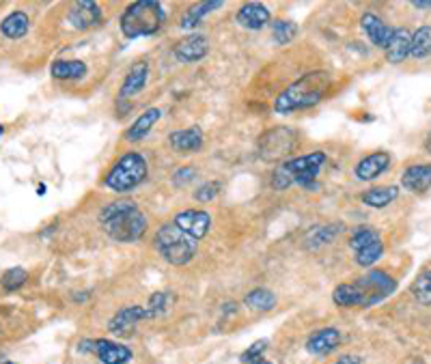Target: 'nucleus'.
<instances>
[{
    "mask_svg": "<svg viewBox=\"0 0 431 364\" xmlns=\"http://www.w3.org/2000/svg\"><path fill=\"white\" fill-rule=\"evenodd\" d=\"M377 241H382L380 231L373 228V226L360 224V226H356V228L352 231V235H350V248H352L354 253H360V251H365V248L377 244Z\"/></svg>",
    "mask_w": 431,
    "mask_h": 364,
    "instance_id": "28",
    "label": "nucleus"
},
{
    "mask_svg": "<svg viewBox=\"0 0 431 364\" xmlns=\"http://www.w3.org/2000/svg\"><path fill=\"white\" fill-rule=\"evenodd\" d=\"M399 198V186H382V188H371L360 194V203L371 207V209H384L390 203Z\"/></svg>",
    "mask_w": 431,
    "mask_h": 364,
    "instance_id": "26",
    "label": "nucleus"
},
{
    "mask_svg": "<svg viewBox=\"0 0 431 364\" xmlns=\"http://www.w3.org/2000/svg\"><path fill=\"white\" fill-rule=\"evenodd\" d=\"M390 164H392V158L388 151H375V153H369L362 160H358V164L354 166V175L358 181H365V183L375 181L384 173H388Z\"/></svg>",
    "mask_w": 431,
    "mask_h": 364,
    "instance_id": "12",
    "label": "nucleus"
},
{
    "mask_svg": "<svg viewBox=\"0 0 431 364\" xmlns=\"http://www.w3.org/2000/svg\"><path fill=\"white\" fill-rule=\"evenodd\" d=\"M101 18H103L101 7H99V3H93V0H80V3H76L67 14V20L76 31H88V29L97 26L101 22Z\"/></svg>",
    "mask_w": 431,
    "mask_h": 364,
    "instance_id": "14",
    "label": "nucleus"
},
{
    "mask_svg": "<svg viewBox=\"0 0 431 364\" xmlns=\"http://www.w3.org/2000/svg\"><path fill=\"white\" fill-rule=\"evenodd\" d=\"M343 231H345V224H343V222H333V224L315 226V228L306 235V248H308V251L323 248L326 244H330V241H335Z\"/></svg>",
    "mask_w": 431,
    "mask_h": 364,
    "instance_id": "23",
    "label": "nucleus"
},
{
    "mask_svg": "<svg viewBox=\"0 0 431 364\" xmlns=\"http://www.w3.org/2000/svg\"><path fill=\"white\" fill-rule=\"evenodd\" d=\"M360 29L365 31V35H367V39L371 41V46L386 50V46H388V41H390V37H392V29H390L377 14L365 11L362 18H360Z\"/></svg>",
    "mask_w": 431,
    "mask_h": 364,
    "instance_id": "18",
    "label": "nucleus"
},
{
    "mask_svg": "<svg viewBox=\"0 0 431 364\" xmlns=\"http://www.w3.org/2000/svg\"><path fill=\"white\" fill-rule=\"evenodd\" d=\"M88 74V67L86 63L82 61H65V59H56L52 65H50V76L59 82H78L82 80L84 76Z\"/></svg>",
    "mask_w": 431,
    "mask_h": 364,
    "instance_id": "24",
    "label": "nucleus"
},
{
    "mask_svg": "<svg viewBox=\"0 0 431 364\" xmlns=\"http://www.w3.org/2000/svg\"><path fill=\"white\" fill-rule=\"evenodd\" d=\"M410 44H412V35L405 29H392V37L386 46V61L390 65H399L410 56Z\"/></svg>",
    "mask_w": 431,
    "mask_h": 364,
    "instance_id": "22",
    "label": "nucleus"
},
{
    "mask_svg": "<svg viewBox=\"0 0 431 364\" xmlns=\"http://www.w3.org/2000/svg\"><path fill=\"white\" fill-rule=\"evenodd\" d=\"M80 353H93L95 351V338H82L76 347Z\"/></svg>",
    "mask_w": 431,
    "mask_h": 364,
    "instance_id": "39",
    "label": "nucleus"
},
{
    "mask_svg": "<svg viewBox=\"0 0 431 364\" xmlns=\"http://www.w3.org/2000/svg\"><path fill=\"white\" fill-rule=\"evenodd\" d=\"M272 37L278 46H287L298 37V24L289 20H276L272 24Z\"/></svg>",
    "mask_w": 431,
    "mask_h": 364,
    "instance_id": "33",
    "label": "nucleus"
},
{
    "mask_svg": "<svg viewBox=\"0 0 431 364\" xmlns=\"http://www.w3.org/2000/svg\"><path fill=\"white\" fill-rule=\"evenodd\" d=\"M401 188L412 194H425L431 190V164H412L401 175Z\"/></svg>",
    "mask_w": 431,
    "mask_h": 364,
    "instance_id": "19",
    "label": "nucleus"
},
{
    "mask_svg": "<svg viewBox=\"0 0 431 364\" xmlns=\"http://www.w3.org/2000/svg\"><path fill=\"white\" fill-rule=\"evenodd\" d=\"M223 5H225L223 0H207V3H196V5H192V7L183 14V18H181V29H183V31H196L198 24H201L211 11L220 9Z\"/></svg>",
    "mask_w": 431,
    "mask_h": 364,
    "instance_id": "27",
    "label": "nucleus"
},
{
    "mask_svg": "<svg viewBox=\"0 0 431 364\" xmlns=\"http://www.w3.org/2000/svg\"><path fill=\"white\" fill-rule=\"evenodd\" d=\"M298 147V132L293 128L276 126L259 136L257 151L263 162H285Z\"/></svg>",
    "mask_w": 431,
    "mask_h": 364,
    "instance_id": "8",
    "label": "nucleus"
},
{
    "mask_svg": "<svg viewBox=\"0 0 431 364\" xmlns=\"http://www.w3.org/2000/svg\"><path fill=\"white\" fill-rule=\"evenodd\" d=\"M29 31H31V18L26 11H20V9L11 11L0 22V33L7 39H22L29 35Z\"/></svg>",
    "mask_w": 431,
    "mask_h": 364,
    "instance_id": "25",
    "label": "nucleus"
},
{
    "mask_svg": "<svg viewBox=\"0 0 431 364\" xmlns=\"http://www.w3.org/2000/svg\"><path fill=\"white\" fill-rule=\"evenodd\" d=\"M333 86V76L326 69L308 71L302 78L293 80L274 101V110L278 114H291L300 110H308L317 106L328 95Z\"/></svg>",
    "mask_w": 431,
    "mask_h": 364,
    "instance_id": "2",
    "label": "nucleus"
},
{
    "mask_svg": "<svg viewBox=\"0 0 431 364\" xmlns=\"http://www.w3.org/2000/svg\"><path fill=\"white\" fill-rule=\"evenodd\" d=\"M173 300H175V295L171 291H156V293H151V298H149L145 308L149 310L151 319H158V317H164L171 310Z\"/></svg>",
    "mask_w": 431,
    "mask_h": 364,
    "instance_id": "31",
    "label": "nucleus"
},
{
    "mask_svg": "<svg viewBox=\"0 0 431 364\" xmlns=\"http://www.w3.org/2000/svg\"><path fill=\"white\" fill-rule=\"evenodd\" d=\"M425 149L431 153V132H429V134H427V138H425Z\"/></svg>",
    "mask_w": 431,
    "mask_h": 364,
    "instance_id": "45",
    "label": "nucleus"
},
{
    "mask_svg": "<svg viewBox=\"0 0 431 364\" xmlns=\"http://www.w3.org/2000/svg\"><path fill=\"white\" fill-rule=\"evenodd\" d=\"M162 114H164L162 108H147L141 116H136L134 123L123 132V141L126 143H138L145 136H149V132L153 130V126L158 123Z\"/></svg>",
    "mask_w": 431,
    "mask_h": 364,
    "instance_id": "21",
    "label": "nucleus"
},
{
    "mask_svg": "<svg viewBox=\"0 0 431 364\" xmlns=\"http://www.w3.org/2000/svg\"><path fill=\"white\" fill-rule=\"evenodd\" d=\"M268 349V340H257V343H253L248 349H244L242 351V355H240V362L242 364H250V362H255V360H259V358H263V351Z\"/></svg>",
    "mask_w": 431,
    "mask_h": 364,
    "instance_id": "37",
    "label": "nucleus"
},
{
    "mask_svg": "<svg viewBox=\"0 0 431 364\" xmlns=\"http://www.w3.org/2000/svg\"><path fill=\"white\" fill-rule=\"evenodd\" d=\"M168 145L175 153L181 156H190V153H198L205 145V136L201 132V128L192 126L186 130H175L168 134Z\"/></svg>",
    "mask_w": 431,
    "mask_h": 364,
    "instance_id": "16",
    "label": "nucleus"
},
{
    "mask_svg": "<svg viewBox=\"0 0 431 364\" xmlns=\"http://www.w3.org/2000/svg\"><path fill=\"white\" fill-rule=\"evenodd\" d=\"M151 319L149 310L141 304H132V306H123L111 321H108V332H113L115 336H132L138 328L141 321Z\"/></svg>",
    "mask_w": 431,
    "mask_h": 364,
    "instance_id": "9",
    "label": "nucleus"
},
{
    "mask_svg": "<svg viewBox=\"0 0 431 364\" xmlns=\"http://www.w3.org/2000/svg\"><path fill=\"white\" fill-rule=\"evenodd\" d=\"M410 56L416 61H422L431 56V26L422 24L412 33V44H410Z\"/></svg>",
    "mask_w": 431,
    "mask_h": 364,
    "instance_id": "29",
    "label": "nucleus"
},
{
    "mask_svg": "<svg viewBox=\"0 0 431 364\" xmlns=\"http://www.w3.org/2000/svg\"><path fill=\"white\" fill-rule=\"evenodd\" d=\"M149 177V162L138 151L123 153L101 177V188L115 194H130L141 188Z\"/></svg>",
    "mask_w": 431,
    "mask_h": 364,
    "instance_id": "4",
    "label": "nucleus"
},
{
    "mask_svg": "<svg viewBox=\"0 0 431 364\" xmlns=\"http://www.w3.org/2000/svg\"><path fill=\"white\" fill-rule=\"evenodd\" d=\"M244 306L259 310V313H268L276 306V295H274V291H270L265 287H257L244 295Z\"/></svg>",
    "mask_w": 431,
    "mask_h": 364,
    "instance_id": "30",
    "label": "nucleus"
},
{
    "mask_svg": "<svg viewBox=\"0 0 431 364\" xmlns=\"http://www.w3.org/2000/svg\"><path fill=\"white\" fill-rule=\"evenodd\" d=\"M326 162H328V156L321 149L300 158H289L274 168L270 183L278 192L289 190L291 186H300L304 190H317V177Z\"/></svg>",
    "mask_w": 431,
    "mask_h": 364,
    "instance_id": "3",
    "label": "nucleus"
},
{
    "mask_svg": "<svg viewBox=\"0 0 431 364\" xmlns=\"http://www.w3.org/2000/svg\"><path fill=\"white\" fill-rule=\"evenodd\" d=\"M93 355H97V360L101 364H128L134 358V353L128 345L111 340V338H95Z\"/></svg>",
    "mask_w": 431,
    "mask_h": 364,
    "instance_id": "15",
    "label": "nucleus"
},
{
    "mask_svg": "<svg viewBox=\"0 0 431 364\" xmlns=\"http://www.w3.org/2000/svg\"><path fill=\"white\" fill-rule=\"evenodd\" d=\"M196 244L192 237H188L181 228H177L173 222L160 226L153 235V248L156 253L171 266H188L196 255Z\"/></svg>",
    "mask_w": 431,
    "mask_h": 364,
    "instance_id": "6",
    "label": "nucleus"
},
{
    "mask_svg": "<svg viewBox=\"0 0 431 364\" xmlns=\"http://www.w3.org/2000/svg\"><path fill=\"white\" fill-rule=\"evenodd\" d=\"M26 280H29V272L24 268H9L3 276H0V287L5 291H18L24 287Z\"/></svg>",
    "mask_w": 431,
    "mask_h": 364,
    "instance_id": "34",
    "label": "nucleus"
},
{
    "mask_svg": "<svg viewBox=\"0 0 431 364\" xmlns=\"http://www.w3.org/2000/svg\"><path fill=\"white\" fill-rule=\"evenodd\" d=\"M173 183L175 186H188L196 179V168L194 166H179L175 173H173Z\"/></svg>",
    "mask_w": 431,
    "mask_h": 364,
    "instance_id": "38",
    "label": "nucleus"
},
{
    "mask_svg": "<svg viewBox=\"0 0 431 364\" xmlns=\"http://www.w3.org/2000/svg\"><path fill=\"white\" fill-rule=\"evenodd\" d=\"M209 52V41L203 33H192L188 37H183L181 41H177L173 46V54L179 63L190 65V63H198L207 56Z\"/></svg>",
    "mask_w": 431,
    "mask_h": 364,
    "instance_id": "11",
    "label": "nucleus"
},
{
    "mask_svg": "<svg viewBox=\"0 0 431 364\" xmlns=\"http://www.w3.org/2000/svg\"><path fill=\"white\" fill-rule=\"evenodd\" d=\"M416 9H431V0H414L412 3Z\"/></svg>",
    "mask_w": 431,
    "mask_h": 364,
    "instance_id": "41",
    "label": "nucleus"
},
{
    "mask_svg": "<svg viewBox=\"0 0 431 364\" xmlns=\"http://www.w3.org/2000/svg\"><path fill=\"white\" fill-rule=\"evenodd\" d=\"M5 134V126H0V136H3Z\"/></svg>",
    "mask_w": 431,
    "mask_h": 364,
    "instance_id": "47",
    "label": "nucleus"
},
{
    "mask_svg": "<svg viewBox=\"0 0 431 364\" xmlns=\"http://www.w3.org/2000/svg\"><path fill=\"white\" fill-rule=\"evenodd\" d=\"M173 224L177 228H181L194 241H201L211 228V216L205 209H183V211L175 213Z\"/></svg>",
    "mask_w": 431,
    "mask_h": 364,
    "instance_id": "10",
    "label": "nucleus"
},
{
    "mask_svg": "<svg viewBox=\"0 0 431 364\" xmlns=\"http://www.w3.org/2000/svg\"><path fill=\"white\" fill-rule=\"evenodd\" d=\"M335 364H362V360H360L358 355H350V353H345V355H339V358L335 360Z\"/></svg>",
    "mask_w": 431,
    "mask_h": 364,
    "instance_id": "40",
    "label": "nucleus"
},
{
    "mask_svg": "<svg viewBox=\"0 0 431 364\" xmlns=\"http://www.w3.org/2000/svg\"><path fill=\"white\" fill-rule=\"evenodd\" d=\"M149 74H151L149 61L138 59V61H136V63L130 67V71L126 74V78H123V84H121V89H119L117 99L130 101L134 95H138V93H141V91L147 86V82H149Z\"/></svg>",
    "mask_w": 431,
    "mask_h": 364,
    "instance_id": "13",
    "label": "nucleus"
},
{
    "mask_svg": "<svg viewBox=\"0 0 431 364\" xmlns=\"http://www.w3.org/2000/svg\"><path fill=\"white\" fill-rule=\"evenodd\" d=\"M3 360H5V358H3V353H0V362H3Z\"/></svg>",
    "mask_w": 431,
    "mask_h": 364,
    "instance_id": "48",
    "label": "nucleus"
},
{
    "mask_svg": "<svg viewBox=\"0 0 431 364\" xmlns=\"http://www.w3.org/2000/svg\"><path fill=\"white\" fill-rule=\"evenodd\" d=\"M341 345V332L337 328H321L306 338V351L315 358H323L333 353Z\"/></svg>",
    "mask_w": 431,
    "mask_h": 364,
    "instance_id": "17",
    "label": "nucleus"
},
{
    "mask_svg": "<svg viewBox=\"0 0 431 364\" xmlns=\"http://www.w3.org/2000/svg\"><path fill=\"white\" fill-rule=\"evenodd\" d=\"M235 20L246 31H261L270 22V9L263 3H244L238 9Z\"/></svg>",
    "mask_w": 431,
    "mask_h": 364,
    "instance_id": "20",
    "label": "nucleus"
},
{
    "mask_svg": "<svg viewBox=\"0 0 431 364\" xmlns=\"http://www.w3.org/2000/svg\"><path fill=\"white\" fill-rule=\"evenodd\" d=\"M250 364H274V362H270V360L263 355V358H259V360H255V362H250Z\"/></svg>",
    "mask_w": 431,
    "mask_h": 364,
    "instance_id": "44",
    "label": "nucleus"
},
{
    "mask_svg": "<svg viewBox=\"0 0 431 364\" xmlns=\"http://www.w3.org/2000/svg\"><path fill=\"white\" fill-rule=\"evenodd\" d=\"M220 192H223V183L220 181H205V183H201L194 190V201H198V203H211V201H216V196H218Z\"/></svg>",
    "mask_w": 431,
    "mask_h": 364,
    "instance_id": "36",
    "label": "nucleus"
},
{
    "mask_svg": "<svg viewBox=\"0 0 431 364\" xmlns=\"http://www.w3.org/2000/svg\"><path fill=\"white\" fill-rule=\"evenodd\" d=\"M46 190H48V188H46V183H39V188H37V194L41 196V194H46Z\"/></svg>",
    "mask_w": 431,
    "mask_h": 364,
    "instance_id": "46",
    "label": "nucleus"
},
{
    "mask_svg": "<svg viewBox=\"0 0 431 364\" xmlns=\"http://www.w3.org/2000/svg\"><path fill=\"white\" fill-rule=\"evenodd\" d=\"M56 226H59V224H52V226H48V228H44V231H41V233H39V237H48V235H52V233H54V231H56Z\"/></svg>",
    "mask_w": 431,
    "mask_h": 364,
    "instance_id": "42",
    "label": "nucleus"
},
{
    "mask_svg": "<svg viewBox=\"0 0 431 364\" xmlns=\"http://www.w3.org/2000/svg\"><path fill=\"white\" fill-rule=\"evenodd\" d=\"M412 295L418 304L422 306H431V270H425L416 276V280L412 283Z\"/></svg>",
    "mask_w": 431,
    "mask_h": 364,
    "instance_id": "32",
    "label": "nucleus"
},
{
    "mask_svg": "<svg viewBox=\"0 0 431 364\" xmlns=\"http://www.w3.org/2000/svg\"><path fill=\"white\" fill-rule=\"evenodd\" d=\"M382 257H384V241H377V244H373V246H369V248H365V251H360V253H354L356 263H358L360 268H369V270H371Z\"/></svg>",
    "mask_w": 431,
    "mask_h": 364,
    "instance_id": "35",
    "label": "nucleus"
},
{
    "mask_svg": "<svg viewBox=\"0 0 431 364\" xmlns=\"http://www.w3.org/2000/svg\"><path fill=\"white\" fill-rule=\"evenodd\" d=\"M350 285L354 291V306L358 308H371L384 302L397 289V280L388 272L375 270V268H371V272H367L365 276L356 278Z\"/></svg>",
    "mask_w": 431,
    "mask_h": 364,
    "instance_id": "7",
    "label": "nucleus"
},
{
    "mask_svg": "<svg viewBox=\"0 0 431 364\" xmlns=\"http://www.w3.org/2000/svg\"><path fill=\"white\" fill-rule=\"evenodd\" d=\"M99 224L106 231V235L119 241V244H136L149 228L147 216L130 198L108 203L99 211Z\"/></svg>",
    "mask_w": 431,
    "mask_h": 364,
    "instance_id": "1",
    "label": "nucleus"
},
{
    "mask_svg": "<svg viewBox=\"0 0 431 364\" xmlns=\"http://www.w3.org/2000/svg\"><path fill=\"white\" fill-rule=\"evenodd\" d=\"M166 22V9L158 0H136L121 14V33L128 39L153 37Z\"/></svg>",
    "mask_w": 431,
    "mask_h": 364,
    "instance_id": "5",
    "label": "nucleus"
},
{
    "mask_svg": "<svg viewBox=\"0 0 431 364\" xmlns=\"http://www.w3.org/2000/svg\"><path fill=\"white\" fill-rule=\"evenodd\" d=\"M86 298H88V293H76V295H73V302H84Z\"/></svg>",
    "mask_w": 431,
    "mask_h": 364,
    "instance_id": "43",
    "label": "nucleus"
}]
</instances>
